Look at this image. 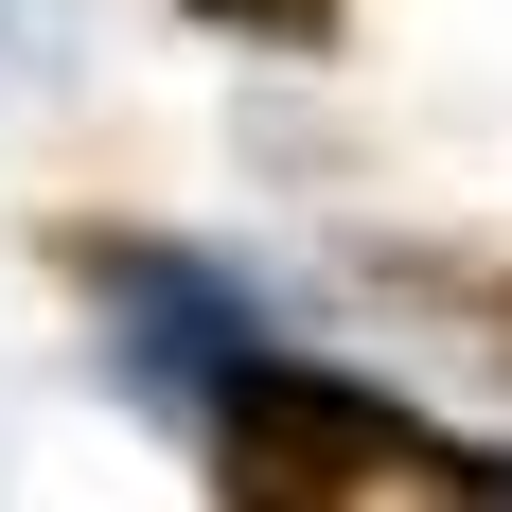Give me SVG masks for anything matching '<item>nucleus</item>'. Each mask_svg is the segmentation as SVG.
I'll return each instance as SVG.
<instances>
[{
	"label": "nucleus",
	"mask_w": 512,
	"mask_h": 512,
	"mask_svg": "<svg viewBox=\"0 0 512 512\" xmlns=\"http://www.w3.org/2000/svg\"><path fill=\"white\" fill-rule=\"evenodd\" d=\"M230 477L248 495H354V477H460V460L407 442V424H371V407H336V389H301V371H265L230 407Z\"/></svg>",
	"instance_id": "obj_1"
},
{
	"label": "nucleus",
	"mask_w": 512,
	"mask_h": 512,
	"mask_svg": "<svg viewBox=\"0 0 512 512\" xmlns=\"http://www.w3.org/2000/svg\"><path fill=\"white\" fill-rule=\"evenodd\" d=\"M212 36H336V0H195Z\"/></svg>",
	"instance_id": "obj_2"
}]
</instances>
